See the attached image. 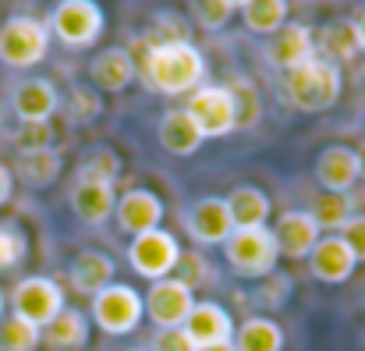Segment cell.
<instances>
[{
	"mask_svg": "<svg viewBox=\"0 0 365 351\" xmlns=\"http://www.w3.org/2000/svg\"><path fill=\"white\" fill-rule=\"evenodd\" d=\"M131 57H135L138 78L153 93H163V96H185V93L199 89L206 78V57L192 39L160 43V46L138 43V54H131Z\"/></svg>",
	"mask_w": 365,
	"mask_h": 351,
	"instance_id": "cell-1",
	"label": "cell"
},
{
	"mask_svg": "<svg viewBox=\"0 0 365 351\" xmlns=\"http://www.w3.org/2000/svg\"><path fill=\"white\" fill-rule=\"evenodd\" d=\"M284 93L291 100L294 111H305V114H323L330 111L341 93H344V75L337 64L323 61L319 54L305 64H298L294 71H284Z\"/></svg>",
	"mask_w": 365,
	"mask_h": 351,
	"instance_id": "cell-2",
	"label": "cell"
},
{
	"mask_svg": "<svg viewBox=\"0 0 365 351\" xmlns=\"http://www.w3.org/2000/svg\"><path fill=\"white\" fill-rule=\"evenodd\" d=\"M277 241L269 228H235L224 241V263L242 280H262L277 270Z\"/></svg>",
	"mask_w": 365,
	"mask_h": 351,
	"instance_id": "cell-3",
	"label": "cell"
},
{
	"mask_svg": "<svg viewBox=\"0 0 365 351\" xmlns=\"http://www.w3.org/2000/svg\"><path fill=\"white\" fill-rule=\"evenodd\" d=\"M46 29L68 50H89L100 43V36L107 29V14H103L100 0H57Z\"/></svg>",
	"mask_w": 365,
	"mask_h": 351,
	"instance_id": "cell-4",
	"label": "cell"
},
{
	"mask_svg": "<svg viewBox=\"0 0 365 351\" xmlns=\"http://www.w3.org/2000/svg\"><path fill=\"white\" fill-rule=\"evenodd\" d=\"M50 50V29L46 21L32 14H11L0 25V64L4 68H36Z\"/></svg>",
	"mask_w": 365,
	"mask_h": 351,
	"instance_id": "cell-5",
	"label": "cell"
},
{
	"mask_svg": "<svg viewBox=\"0 0 365 351\" xmlns=\"http://www.w3.org/2000/svg\"><path fill=\"white\" fill-rule=\"evenodd\" d=\"M64 288L53 280V277H43V273H32V277H21L11 291V312L21 316L25 323L32 327H46L61 309H64Z\"/></svg>",
	"mask_w": 365,
	"mask_h": 351,
	"instance_id": "cell-6",
	"label": "cell"
},
{
	"mask_svg": "<svg viewBox=\"0 0 365 351\" xmlns=\"http://www.w3.org/2000/svg\"><path fill=\"white\" fill-rule=\"evenodd\" d=\"M128 263H131V270L138 277H145L153 284V280L170 277L181 266V245H178V238L170 231L156 228V231H145V234H138V238H131Z\"/></svg>",
	"mask_w": 365,
	"mask_h": 351,
	"instance_id": "cell-7",
	"label": "cell"
},
{
	"mask_svg": "<svg viewBox=\"0 0 365 351\" xmlns=\"http://www.w3.org/2000/svg\"><path fill=\"white\" fill-rule=\"evenodd\" d=\"M185 114L195 121L202 138H224L238 131V111H235V96L227 86H199L188 96Z\"/></svg>",
	"mask_w": 365,
	"mask_h": 351,
	"instance_id": "cell-8",
	"label": "cell"
},
{
	"mask_svg": "<svg viewBox=\"0 0 365 351\" xmlns=\"http://www.w3.org/2000/svg\"><path fill=\"white\" fill-rule=\"evenodd\" d=\"M142 316H145L142 295L135 288H128V284H110L100 295H93V320L110 337L135 334V327L142 323Z\"/></svg>",
	"mask_w": 365,
	"mask_h": 351,
	"instance_id": "cell-9",
	"label": "cell"
},
{
	"mask_svg": "<svg viewBox=\"0 0 365 351\" xmlns=\"http://www.w3.org/2000/svg\"><path fill=\"white\" fill-rule=\"evenodd\" d=\"M142 305H145V316L156 323V330H181L195 305V288L185 284L181 277H163L149 284Z\"/></svg>",
	"mask_w": 365,
	"mask_h": 351,
	"instance_id": "cell-10",
	"label": "cell"
},
{
	"mask_svg": "<svg viewBox=\"0 0 365 351\" xmlns=\"http://www.w3.org/2000/svg\"><path fill=\"white\" fill-rule=\"evenodd\" d=\"M316 29L302 25V21H287L280 32H273L262 46V57L269 68H280V71H294L298 64L312 61L316 57Z\"/></svg>",
	"mask_w": 365,
	"mask_h": 351,
	"instance_id": "cell-11",
	"label": "cell"
},
{
	"mask_svg": "<svg viewBox=\"0 0 365 351\" xmlns=\"http://www.w3.org/2000/svg\"><path fill=\"white\" fill-rule=\"evenodd\" d=\"M185 231L192 234V241H199V245H224L231 238V231H235L227 199L224 195L195 199L188 206V213H185Z\"/></svg>",
	"mask_w": 365,
	"mask_h": 351,
	"instance_id": "cell-12",
	"label": "cell"
},
{
	"mask_svg": "<svg viewBox=\"0 0 365 351\" xmlns=\"http://www.w3.org/2000/svg\"><path fill=\"white\" fill-rule=\"evenodd\" d=\"M114 220L131 238H138V234H145V231H156L163 224V199L153 188H128V192L118 195Z\"/></svg>",
	"mask_w": 365,
	"mask_h": 351,
	"instance_id": "cell-13",
	"label": "cell"
},
{
	"mask_svg": "<svg viewBox=\"0 0 365 351\" xmlns=\"http://www.w3.org/2000/svg\"><path fill=\"white\" fill-rule=\"evenodd\" d=\"M11 111L21 124H50L61 111V93L50 78H25L11 89Z\"/></svg>",
	"mask_w": 365,
	"mask_h": 351,
	"instance_id": "cell-14",
	"label": "cell"
},
{
	"mask_svg": "<svg viewBox=\"0 0 365 351\" xmlns=\"http://www.w3.org/2000/svg\"><path fill=\"white\" fill-rule=\"evenodd\" d=\"M68 203H71V213L89 224V228H103L110 217H114V206H118V192L110 181H93V178H75L71 192H68Z\"/></svg>",
	"mask_w": 365,
	"mask_h": 351,
	"instance_id": "cell-15",
	"label": "cell"
},
{
	"mask_svg": "<svg viewBox=\"0 0 365 351\" xmlns=\"http://www.w3.org/2000/svg\"><path fill=\"white\" fill-rule=\"evenodd\" d=\"M355 270H359V259L351 255L341 234H323L316 248L309 252V273L319 284H344L355 277Z\"/></svg>",
	"mask_w": 365,
	"mask_h": 351,
	"instance_id": "cell-16",
	"label": "cell"
},
{
	"mask_svg": "<svg viewBox=\"0 0 365 351\" xmlns=\"http://www.w3.org/2000/svg\"><path fill=\"white\" fill-rule=\"evenodd\" d=\"M269 231H273L280 259H309V252L323 238L309 210H284L277 217V228H269Z\"/></svg>",
	"mask_w": 365,
	"mask_h": 351,
	"instance_id": "cell-17",
	"label": "cell"
},
{
	"mask_svg": "<svg viewBox=\"0 0 365 351\" xmlns=\"http://www.w3.org/2000/svg\"><path fill=\"white\" fill-rule=\"evenodd\" d=\"M135 75L138 71H135V57H131L128 46H107V50H100L89 61V86L96 93L118 96V93H124L135 82Z\"/></svg>",
	"mask_w": 365,
	"mask_h": 351,
	"instance_id": "cell-18",
	"label": "cell"
},
{
	"mask_svg": "<svg viewBox=\"0 0 365 351\" xmlns=\"http://www.w3.org/2000/svg\"><path fill=\"white\" fill-rule=\"evenodd\" d=\"M312 174H316V181H319L323 192L351 195V188L359 185V160H355V149H351V146H327V149L316 156Z\"/></svg>",
	"mask_w": 365,
	"mask_h": 351,
	"instance_id": "cell-19",
	"label": "cell"
},
{
	"mask_svg": "<svg viewBox=\"0 0 365 351\" xmlns=\"http://www.w3.org/2000/svg\"><path fill=\"white\" fill-rule=\"evenodd\" d=\"M181 330L192 337L195 348L235 341V320H231V312H227L220 302H195Z\"/></svg>",
	"mask_w": 365,
	"mask_h": 351,
	"instance_id": "cell-20",
	"label": "cell"
},
{
	"mask_svg": "<svg viewBox=\"0 0 365 351\" xmlns=\"http://www.w3.org/2000/svg\"><path fill=\"white\" fill-rule=\"evenodd\" d=\"M64 171V156L53 146H39V149H18L11 174L14 181H21L25 188H50Z\"/></svg>",
	"mask_w": 365,
	"mask_h": 351,
	"instance_id": "cell-21",
	"label": "cell"
},
{
	"mask_svg": "<svg viewBox=\"0 0 365 351\" xmlns=\"http://www.w3.org/2000/svg\"><path fill=\"white\" fill-rule=\"evenodd\" d=\"M114 273H118V266H114V259L107 255V252H100V248H82L71 263H68V284L78 291V295H100L103 288H110L114 284Z\"/></svg>",
	"mask_w": 365,
	"mask_h": 351,
	"instance_id": "cell-22",
	"label": "cell"
},
{
	"mask_svg": "<svg viewBox=\"0 0 365 351\" xmlns=\"http://www.w3.org/2000/svg\"><path fill=\"white\" fill-rule=\"evenodd\" d=\"M43 345L50 351H82L89 345V316L75 305H64L43 327Z\"/></svg>",
	"mask_w": 365,
	"mask_h": 351,
	"instance_id": "cell-23",
	"label": "cell"
},
{
	"mask_svg": "<svg viewBox=\"0 0 365 351\" xmlns=\"http://www.w3.org/2000/svg\"><path fill=\"white\" fill-rule=\"evenodd\" d=\"M224 199H227L235 228H266V220L273 213V203L259 185H235Z\"/></svg>",
	"mask_w": 365,
	"mask_h": 351,
	"instance_id": "cell-24",
	"label": "cell"
},
{
	"mask_svg": "<svg viewBox=\"0 0 365 351\" xmlns=\"http://www.w3.org/2000/svg\"><path fill=\"white\" fill-rule=\"evenodd\" d=\"M316 54L330 64H348L355 61L362 50H359V39H355V25L351 18H330L323 29H319V39H316Z\"/></svg>",
	"mask_w": 365,
	"mask_h": 351,
	"instance_id": "cell-25",
	"label": "cell"
},
{
	"mask_svg": "<svg viewBox=\"0 0 365 351\" xmlns=\"http://www.w3.org/2000/svg\"><path fill=\"white\" fill-rule=\"evenodd\" d=\"M160 146L170 153V156H195L202 149V135L195 128V121L185 114V111H167L160 117Z\"/></svg>",
	"mask_w": 365,
	"mask_h": 351,
	"instance_id": "cell-26",
	"label": "cell"
},
{
	"mask_svg": "<svg viewBox=\"0 0 365 351\" xmlns=\"http://www.w3.org/2000/svg\"><path fill=\"white\" fill-rule=\"evenodd\" d=\"M235 351H284V330L269 316H248L235 327Z\"/></svg>",
	"mask_w": 365,
	"mask_h": 351,
	"instance_id": "cell-27",
	"label": "cell"
},
{
	"mask_svg": "<svg viewBox=\"0 0 365 351\" xmlns=\"http://www.w3.org/2000/svg\"><path fill=\"white\" fill-rule=\"evenodd\" d=\"M61 111H64V117L71 124L89 128V124H96V117L103 114V93H96L89 82H75L68 89V96L61 100Z\"/></svg>",
	"mask_w": 365,
	"mask_h": 351,
	"instance_id": "cell-28",
	"label": "cell"
},
{
	"mask_svg": "<svg viewBox=\"0 0 365 351\" xmlns=\"http://www.w3.org/2000/svg\"><path fill=\"white\" fill-rule=\"evenodd\" d=\"M309 213H312V220H316L319 231L337 234L355 217V203H351V195H341V192H319Z\"/></svg>",
	"mask_w": 365,
	"mask_h": 351,
	"instance_id": "cell-29",
	"label": "cell"
},
{
	"mask_svg": "<svg viewBox=\"0 0 365 351\" xmlns=\"http://www.w3.org/2000/svg\"><path fill=\"white\" fill-rule=\"evenodd\" d=\"M242 21L255 36H273L287 25V0H248L242 7Z\"/></svg>",
	"mask_w": 365,
	"mask_h": 351,
	"instance_id": "cell-30",
	"label": "cell"
},
{
	"mask_svg": "<svg viewBox=\"0 0 365 351\" xmlns=\"http://www.w3.org/2000/svg\"><path fill=\"white\" fill-rule=\"evenodd\" d=\"M43 345V330L25 323L21 316H0V351H36Z\"/></svg>",
	"mask_w": 365,
	"mask_h": 351,
	"instance_id": "cell-31",
	"label": "cell"
},
{
	"mask_svg": "<svg viewBox=\"0 0 365 351\" xmlns=\"http://www.w3.org/2000/svg\"><path fill=\"white\" fill-rule=\"evenodd\" d=\"M121 156L110 149V146H93L86 156H82V163H78V174L75 178H93V181H118L121 178Z\"/></svg>",
	"mask_w": 365,
	"mask_h": 351,
	"instance_id": "cell-32",
	"label": "cell"
},
{
	"mask_svg": "<svg viewBox=\"0 0 365 351\" xmlns=\"http://www.w3.org/2000/svg\"><path fill=\"white\" fill-rule=\"evenodd\" d=\"M185 39H188V21L181 14H174V11H156L138 43L160 46V43H185Z\"/></svg>",
	"mask_w": 365,
	"mask_h": 351,
	"instance_id": "cell-33",
	"label": "cell"
},
{
	"mask_svg": "<svg viewBox=\"0 0 365 351\" xmlns=\"http://www.w3.org/2000/svg\"><path fill=\"white\" fill-rule=\"evenodd\" d=\"M227 89H231V96H235L238 131L255 128V124H259V117H262V96H259V89H255L248 78H235V82H227Z\"/></svg>",
	"mask_w": 365,
	"mask_h": 351,
	"instance_id": "cell-34",
	"label": "cell"
},
{
	"mask_svg": "<svg viewBox=\"0 0 365 351\" xmlns=\"http://www.w3.org/2000/svg\"><path fill=\"white\" fill-rule=\"evenodd\" d=\"M29 255V238L14 220H0V273L14 270Z\"/></svg>",
	"mask_w": 365,
	"mask_h": 351,
	"instance_id": "cell-35",
	"label": "cell"
},
{
	"mask_svg": "<svg viewBox=\"0 0 365 351\" xmlns=\"http://www.w3.org/2000/svg\"><path fill=\"white\" fill-rule=\"evenodd\" d=\"M188 14H192V21L199 29L217 32V29H224L235 18V7L227 0H188Z\"/></svg>",
	"mask_w": 365,
	"mask_h": 351,
	"instance_id": "cell-36",
	"label": "cell"
},
{
	"mask_svg": "<svg viewBox=\"0 0 365 351\" xmlns=\"http://www.w3.org/2000/svg\"><path fill=\"white\" fill-rule=\"evenodd\" d=\"M287 295H291V277L287 273H269V277H262V291H259V302L266 305V309H280L284 302H287Z\"/></svg>",
	"mask_w": 365,
	"mask_h": 351,
	"instance_id": "cell-37",
	"label": "cell"
},
{
	"mask_svg": "<svg viewBox=\"0 0 365 351\" xmlns=\"http://www.w3.org/2000/svg\"><path fill=\"white\" fill-rule=\"evenodd\" d=\"M337 234L344 238V245L351 248V255H355L359 263H365V213H355Z\"/></svg>",
	"mask_w": 365,
	"mask_h": 351,
	"instance_id": "cell-38",
	"label": "cell"
},
{
	"mask_svg": "<svg viewBox=\"0 0 365 351\" xmlns=\"http://www.w3.org/2000/svg\"><path fill=\"white\" fill-rule=\"evenodd\" d=\"M149 351H195V345L185 330H156Z\"/></svg>",
	"mask_w": 365,
	"mask_h": 351,
	"instance_id": "cell-39",
	"label": "cell"
},
{
	"mask_svg": "<svg viewBox=\"0 0 365 351\" xmlns=\"http://www.w3.org/2000/svg\"><path fill=\"white\" fill-rule=\"evenodd\" d=\"M18 149H39V146H50V135H46V124H21L18 131Z\"/></svg>",
	"mask_w": 365,
	"mask_h": 351,
	"instance_id": "cell-40",
	"label": "cell"
},
{
	"mask_svg": "<svg viewBox=\"0 0 365 351\" xmlns=\"http://www.w3.org/2000/svg\"><path fill=\"white\" fill-rule=\"evenodd\" d=\"M11 195H14V174L7 163H0V206H7Z\"/></svg>",
	"mask_w": 365,
	"mask_h": 351,
	"instance_id": "cell-41",
	"label": "cell"
},
{
	"mask_svg": "<svg viewBox=\"0 0 365 351\" xmlns=\"http://www.w3.org/2000/svg\"><path fill=\"white\" fill-rule=\"evenodd\" d=\"M351 25H355V39H359V50H365V7L351 18Z\"/></svg>",
	"mask_w": 365,
	"mask_h": 351,
	"instance_id": "cell-42",
	"label": "cell"
},
{
	"mask_svg": "<svg viewBox=\"0 0 365 351\" xmlns=\"http://www.w3.org/2000/svg\"><path fill=\"white\" fill-rule=\"evenodd\" d=\"M355 160H359V181H365V138L355 146Z\"/></svg>",
	"mask_w": 365,
	"mask_h": 351,
	"instance_id": "cell-43",
	"label": "cell"
},
{
	"mask_svg": "<svg viewBox=\"0 0 365 351\" xmlns=\"http://www.w3.org/2000/svg\"><path fill=\"white\" fill-rule=\"evenodd\" d=\"M195 351H235V341H224V345H202Z\"/></svg>",
	"mask_w": 365,
	"mask_h": 351,
	"instance_id": "cell-44",
	"label": "cell"
},
{
	"mask_svg": "<svg viewBox=\"0 0 365 351\" xmlns=\"http://www.w3.org/2000/svg\"><path fill=\"white\" fill-rule=\"evenodd\" d=\"M227 4H231L235 11H242V7H245V4H248V0H227Z\"/></svg>",
	"mask_w": 365,
	"mask_h": 351,
	"instance_id": "cell-45",
	"label": "cell"
},
{
	"mask_svg": "<svg viewBox=\"0 0 365 351\" xmlns=\"http://www.w3.org/2000/svg\"><path fill=\"white\" fill-rule=\"evenodd\" d=\"M0 316H4V295H0Z\"/></svg>",
	"mask_w": 365,
	"mask_h": 351,
	"instance_id": "cell-46",
	"label": "cell"
},
{
	"mask_svg": "<svg viewBox=\"0 0 365 351\" xmlns=\"http://www.w3.org/2000/svg\"><path fill=\"white\" fill-rule=\"evenodd\" d=\"M128 351H149V348H128Z\"/></svg>",
	"mask_w": 365,
	"mask_h": 351,
	"instance_id": "cell-47",
	"label": "cell"
},
{
	"mask_svg": "<svg viewBox=\"0 0 365 351\" xmlns=\"http://www.w3.org/2000/svg\"><path fill=\"white\" fill-rule=\"evenodd\" d=\"M362 348H365V334H362Z\"/></svg>",
	"mask_w": 365,
	"mask_h": 351,
	"instance_id": "cell-48",
	"label": "cell"
}]
</instances>
